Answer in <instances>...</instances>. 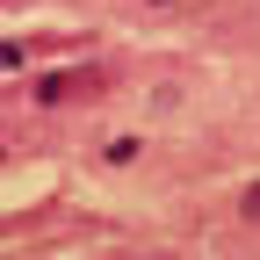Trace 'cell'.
Segmentation results:
<instances>
[{
  "label": "cell",
  "mask_w": 260,
  "mask_h": 260,
  "mask_svg": "<svg viewBox=\"0 0 260 260\" xmlns=\"http://www.w3.org/2000/svg\"><path fill=\"white\" fill-rule=\"evenodd\" d=\"M152 8H174V0H152Z\"/></svg>",
  "instance_id": "obj_5"
},
{
  "label": "cell",
  "mask_w": 260,
  "mask_h": 260,
  "mask_svg": "<svg viewBox=\"0 0 260 260\" xmlns=\"http://www.w3.org/2000/svg\"><path fill=\"white\" fill-rule=\"evenodd\" d=\"M138 152H145L138 138H109V152H102V159H109V167H130V159H138Z\"/></svg>",
  "instance_id": "obj_2"
},
{
  "label": "cell",
  "mask_w": 260,
  "mask_h": 260,
  "mask_svg": "<svg viewBox=\"0 0 260 260\" xmlns=\"http://www.w3.org/2000/svg\"><path fill=\"white\" fill-rule=\"evenodd\" d=\"M29 94H37V102H44V109H58V102H65V94H73V80H65V73H44V80H37V87H29Z\"/></svg>",
  "instance_id": "obj_1"
},
{
  "label": "cell",
  "mask_w": 260,
  "mask_h": 260,
  "mask_svg": "<svg viewBox=\"0 0 260 260\" xmlns=\"http://www.w3.org/2000/svg\"><path fill=\"white\" fill-rule=\"evenodd\" d=\"M0 65H8V73H22V65H29V44H15V37H8V44H0Z\"/></svg>",
  "instance_id": "obj_3"
},
{
  "label": "cell",
  "mask_w": 260,
  "mask_h": 260,
  "mask_svg": "<svg viewBox=\"0 0 260 260\" xmlns=\"http://www.w3.org/2000/svg\"><path fill=\"white\" fill-rule=\"evenodd\" d=\"M239 217H246V224H260V181H253V188L239 195Z\"/></svg>",
  "instance_id": "obj_4"
}]
</instances>
